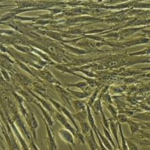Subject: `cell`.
Wrapping results in <instances>:
<instances>
[{"label": "cell", "mask_w": 150, "mask_h": 150, "mask_svg": "<svg viewBox=\"0 0 150 150\" xmlns=\"http://www.w3.org/2000/svg\"><path fill=\"white\" fill-rule=\"evenodd\" d=\"M30 150H38V147L36 146V145L34 144L33 140L30 142Z\"/></svg>", "instance_id": "cell-30"}, {"label": "cell", "mask_w": 150, "mask_h": 150, "mask_svg": "<svg viewBox=\"0 0 150 150\" xmlns=\"http://www.w3.org/2000/svg\"><path fill=\"white\" fill-rule=\"evenodd\" d=\"M150 54V48H147L143 50L142 51L137 52H135V53H131L129 54V56H142V55H146V54Z\"/></svg>", "instance_id": "cell-22"}, {"label": "cell", "mask_w": 150, "mask_h": 150, "mask_svg": "<svg viewBox=\"0 0 150 150\" xmlns=\"http://www.w3.org/2000/svg\"><path fill=\"white\" fill-rule=\"evenodd\" d=\"M69 91L72 94V95L75 96V97H78L79 98H84L85 97H87L89 95L88 93H83V92H78V91H73L70 90H69Z\"/></svg>", "instance_id": "cell-20"}, {"label": "cell", "mask_w": 150, "mask_h": 150, "mask_svg": "<svg viewBox=\"0 0 150 150\" xmlns=\"http://www.w3.org/2000/svg\"><path fill=\"white\" fill-rule=\"evenodd\" d=\"M127 123L128 125H129V128L131 131V137H133L135 133L139 131V129L142 126V124L136 123V122H135L134 121L131 119H129Z\"/></svg>", "instance_id": "cell-7"}, {"label": "cell", "mask_w": 150, "mask_h": 150, "mask_svg": "<svg viewBox=\"0 0 150 150\" xmlns=\"http://www.w3.org/2000/svg\"><path fill=\"white\" fill-rule=\"evenodd\" d=\"M99 91H100V88H98L97 89H96L95 92L94 93V94L93 95L92 97H91L90 100H88V104H87V105H88L89 107H91L93 105V103H94V102L95 101V99H96V98H97V96L98 95V92H99Z\"/></svg>", "instance_id": "cell-23"}, {"label": "cell", "mask_w": 150, "mask_h": 150, "mask_svg": "<svg viewBox=\"0 0 150 150\" xmlns=\"http://www.w3.org/2000/svg\"><path fill=\"white\" fill-rule=\"evenodd\" d=\"M103 97V100H104L105 103H109V104H112V99L111 96H110L109 94H105V95H102Z\"/></svg>", "instance_id": "cell-28"}, {"label": "cell", "mask_w": 150, "mask_h": 150, "mask_svg": "<svg viewBox=\"0 0 150 150\" xmlns=\"http://www.w3.org/2000/svg\"><path fill=\"white\" fill-rule=\"evenodd\" d=\"M93 106L95 107V109L97 110V112H100L103 111V107H102V104L101 102H100V98H98L96 101L94 102Z\"/></svg>", "instance_id": "cell-25"}, {"label": "cell", "mask_w": 150, "mask_h": 150, "mask_svg": "<svg viewBox=\"0 0 150 150\" xmlns=\"http://www.w3.org/2000/svg\"><path fill=\"white\" fill-rule=\"evenodd\" d=\"M58 133H59L61 138H62L64 142H67V144L72 145L74 147H75V148H76V145H75L74 143V136L70 131L66 129H60L58 131Z\"/></svg>", "instance_id": "cell-2"}, {"label": "cell", "mask_w": 150, "mask_h": 150, "mask_svg": "<svg viewBox=\"0 0 150 150\" xmlns=\"http://www.w3.org/2000/svg\"><path fill=\"white\" fill-rule=\"evenodd\" d=\"M48 99H49V100H50V102H51L54 105V107L56 108V109L58 110V111L62 113V110H61V107H62V106H61V105L59 104V103H57L56 101H55V100H54L53 99H52L51 98H49L48 97Z\"/></svg>", "instance_id": "cell-27"}, {"label": "cell", "mask_w": 150, "mask_h": 150, "mask_svg": "<svg viewBox=\"0 0 150 150\" xmlns=\"http://www.w3.org/2000/svg\"><path fill=\"white\" fill-rule=\"evenodd\" d=\"M103 132H104V134H105V136L107 138V139L110 142H111V144L112 145V146L113 147L114 149L115 148H118L117 146V145L115 144V142L113 141V139H112V138L111 137V134H110V132L105 127L104 125H103Z\"/></svg>", "instance_id": "cell-17"}, {"label": "cell", "mask_w": 150, "mask_h": 150, "mask_svg": "<svg viewBox=\"0 0 150 150\" xmlns=\"http://www.w3.org/2000/svg\"><path fill=\"white\" fill-rule=\"evenodd\" d=\"M61 110H62V113H63L65 117H67L69 118V120L72 122V123H73V125H74L75 127V129H76L77 131H81V129H80V128L78 126H77L76 123V121H75V119H74L73 116H72V113H71L69 110H68L67 108L62 106V107H61Z\"/></svg>", "instance_id": "cell-9"}, {"label": "cell", "mask_w": 150, "mask_h": 150, "mask_svg": "<svg viewBox=\"0 0 150 150\" xmlns=\"http://www.w3.org/2000/svg\"><path fill=\"white\" fill-rule=\"evenodd\" d=\"M41 76L44 79L50 82V83H58V82L55 79L54 77L49 72H42Z\"/></svg>", "instance_id": "cell-18"}, {"label": "cell", "mask_w": 150, "mask_h": 150, "mask_svg": "<svg viewBox=\"0 0 150 150\" xmlns=\"http://www.w3.org/2000/svg\"><path fill=\"white\" fill-rule=\"evenodd\" d=\"M97 133H98V136H99V137L100 138V139H101V141H102L103 145H105V147H106V148L108 150H113V148H112V145L111 144V142H110L107 139V138L105 137V136L101 134V133H100V130L98 129V128L97 129Z\"/></svg>", "instance_id": "cell-13"}, {"label": "cell", "mask_w": 150, "mask_h": 150, "mask_svg": "<svg viewBox=\"0 0 150 150\" xmlns=\"http://www.w3.org/2000/svg\"><path fill=\"white\" fill-rule=\"evenodd\" d=\"M27 121L29 125L30 129L32 131L33 137H34V139H36V129L38 127V123L34 115L33 114V112L30 111V112L28 113V115L27 117Z\"/></svg>", "instance_id": "cell-3"}, {"label": "cell", "mask_w": 150, "mask_h": 150, "mask_svg": "<svg viewBox=\"0 0 150 150\" xmlns=\"http://www.w3.org/2000/svg\"><path fill=\"white\" fill-rule=\"evenodd\" d=\"M127 116L125 114H119L117 115V122L119 123H127L129 120Z\"/></svg>", "instance_id": "cell-21"}, {"label": "cell", "mask_w": 150, "mask_h": 150, "mask_svg": "<svg viewBox=\"0 0 150 150\" xmlns=\"http://www.w3.org/2000/svg\"><path fill=\"white\" fill-rule=\"evenodd\" d=\"M68 145H69V148L70 149V150H74L73 149H72V146H71V145H70V144H68Z\"/></svg>", "instance_id": "cell-33"}, {"label": "cell", "mask_w": 150, "mask_h": 150, "mask_svg": "<svg viewBox=\"0 0 150 150\" xmlns=\"http://www.w3.org/2000/svg\"><path fill=\"white\" fill-rule=\"evenodd\" d=\"M72 116H73L75 120L79 121V123L81 122L86 121H87V111L85 109L83 111L77 112L76 113H72Z\"/></svg>", "instance_id": "cell-8"}, {"label": "cell", "mask_w": 150, "mask_h": 150, "mask_svg": "<svg viewBox=\"0 0 150 150\" xmlns=\"http://www.w3.org/2000/svg\"><path fill=\"white\" fill-rule=\"evenodd\" d=\"M102 115V121H103V125H104L108 130H110V127H109V119H107L105 117V115L104 114L103 111H101L100 112Z\"/></svg>", "instance_id": "cell-24"}, {"label": "cell", "mask_w": 150, "mask_h": 150, "mask_svg": "<svg viewBox=\"0 0 150 150\" xmlns=\"http://www.w3.org/2000/svg\"><path fill=\"white\" fill-rule=\"evenodd\" d=\"M95 134L96 136H97V138L98 142V150H108L106 147H105V145H103L101 139H100V138L99 137V136H98V135L97 131V132H95Z\"/></svg>", "instance_id": "cell-26"}, {"label": "cell", "mask_w": 150, "mask_h": 150, "mask_svg": "<svg viewBox=\"0 0 150 150\" xmlns=\"http://www.w3.org/2000/svg\"><path fill=\"white\" fill-rule=\"evenodd\" d=\"M133 118L139 120L145 121H150V112H142V113H138L135 115L133 116Z\"/></svg>", "instance_id": "cell-16"}, {"label": "cell", "mask_w": 150, "mask_h": 150, "mask_svg": "<svg viewBox=\"0 0 150 150\" xmlns=\"http://www.w3.org/2000/svg\"><path fill=\"white\" fill-rule=\"evenodd\" d=\"M86 83H84V82H83V83H79L78 84H69V86H77V87L79 88H83L84 86H86Z\"/></svg>", "instance_id": "cell-29"}, {"label": "cell", "mask_w": 150, "mask_h": 150, "mask_svg": "<svg viewBox=\"0 0 150 150\" xmlns=\"http://www.w3.org/2000/svg\"><path fill=\"white\" fill-rule=\"evenodd\" d=\"M95 133L93 129H91V133L88 135L84 136L85 137V141L87 143L88 147H90L91 150H97L98 149V145L97 144V141L95 137Z\"/></svg>", "instance_id": "cell-6"}, {"label": "cell", "mask_w": 150, "mask_h": 150, "mask_svg": "<svg viewBox=\"0 0 150 150\" xmlns=\"http://www.w3.org/2000/svg\"><path fill=\"white\" fill-rule=\"evenodd\" d=\"M105 106H106L108 111H109L110 112V113H111L112 118L115 121H117V115H118L117 109L112 104H109V103H107V105L105 104Z\"/></svg>", "instance_id": "cell-14"}, {"label": "cell", "mask_w": 150, "mask_h": 150, "mask_svg": "<svg viewBox=\"0 0 150 150\" xmlns=\"http://www.w3.org/2000/svg\"><path fill=\"white\" fill-rule=\"evenodd\" d=\"M80 125H81V132L84 136L88 135L91 133L92 128H91L90 124L88 123V121L81 122V123H80Z\"/></svg>", "instance_id": "cell-12"}, {"label": "cell", "mask_w": 150, "mask_h": 150, "mask_svg": "<svg viewBox=\"0 0 150 150\" xmlns=\"http://www.w3.org/2000/svg\"><path fill=\"white\" fill-rule=\"evenodd\" d=\"M55 117L56 119H58V121H59L60 123L62 124V125L66 129L70 131V132H71L73 135L74 136V137L76 138V132L77 131L76 129L74 127H73L71 125V124L69 123V121H68L67 117H66L64 115H63L61 113V112H55Z\"/></svg>", "instance_id": "cell-1"}, {"label": "cell", "mask_w": 150, "mask_h": 150, "mask_svg": "<svg viewBox=\"0 0 150 150\" xmlns=\"http://www.w3.org/2000/svg\"><path fill=\"white\" fill-rule=\"evenodd\" d=\"M138 132H140V135L143 139L142 142H139V144L143 145H150V133L140 130Z\"/></svg>", "instance_id": "cell-11"}, {"label": "cell", "mask_w": 150, "mask_h": 150, "mask_svg": "<svg viewBox=\"0 0 150 150\" xmlns=\"http://www.w3.org/2000/svg\"><path fill=\"white\" fill-rule=\"evenodd\" d=\"M39 107H40V108L41 111L42 112V114H43V115H44V119L46 121V123L48 124L49 126H50V127H52L54 124V121H52V119L50 115L48 114V112H47V111H45V109H42V107L41 106V105H39Z\"/></svg>", "instance_id": "cell-15"}, {"label": "cell", "mask_w": 150, "mask_h": 150, "mask_svg": "<svg viewBox=\"0 0 150 150\" xmlns=\"http://www.w3.org/2000/svg\"><path fill=\"white\" fill-rule=\"evenodd\" d=\"M113 150H119L118 148H115V149H113Z\"/></svg>", "instance_id": "cell-34"}, {"label": "cell", "mask_w": 150, "mask_h": 150, "mask_svg": "<svg viewBox=\"0 0 150 150\" xmlns=\"http://www.w3.org/2000/svg\"><path fill=\"white\" fill-rule=\"evenodd\" d=\"M109 127H110V131H111L112 135L115 138V140L117 143V146L118 147L119 150H121V146L119 142V138H118V122L116 123L113 119H109Z\"/></svg>", "instance_id": "cell-4"}, {"label": "cell", "mask_w": 150, "mask_h": 150, "mask_svg": "<svg viewBox=\"0 0 150 150\" xmlns=\"http://www.w3.org/2000/svg\"><path fill=\"white\" fill-rule=\"evenodd\" d=\"M141 70H150V67L148 68H143V69H141Z\"/></svg>", "instance_id": "cell-32"}, {"label": "cell", "mask_w": 150, "mask_h": 150, "mask_svg": "<svg viewBox=\"0 0 150 150\" xmlns=\"http://www.w3.org/2000/svg\"><path fill=\"white\" fill-rule=\"evenodd\" d=\"M144 76V77H147V78H150V73H148V74H144V76Z\"/></svg>", "instance_id": "cell-31"}, {"label": "cell", "mask_w": 150, "mask_h": 150, "mask_svg": "<svg viewBox=\"0 0 150 150\" xmlns=\"http://www.w3.org/2000/svg\"><path fill=\"white\" fill-rule=\"evenodd\" d=\"M71 105L72 107H74V109L77 112L85 110L86 107V105L85 104V103L80 100H72V101H71Z\"/></svg>", "instance_id": "cell-10"}, {"label": "cell", "mask_w": 150, "mask_h": 150, "mask_svg": "<svg viewBox=\"0 0 150 150\" xmlns=\"http://www.w3.org/2000/svg\"><path fill=\"white\" fill-rule=\"evenodd\" d=\"M45 122V125L46 127V131H47V142H48V147L50 150H58L57 146H56V144L54 139V136H53L52 132L50 129L48 127V123H46V121L44 120Z\"/></svg>", "instance_id": "cell-5"}, {"label": "cell", "mask_w": 150, "mask_h": 150, "mask_svg": "<svg viewBox=\"0 0 150 150\" xmlns=\"http://www.w3.org/2000/svg\"><path fill=\"white\" fill-rule=\"evenodd\" d=\"M125 141L128 147V150H140V148L138 147V145L134 142H133L132 140L125 138Z\"/></svg>", "instance_id": "cell-19"}]
</instances>
